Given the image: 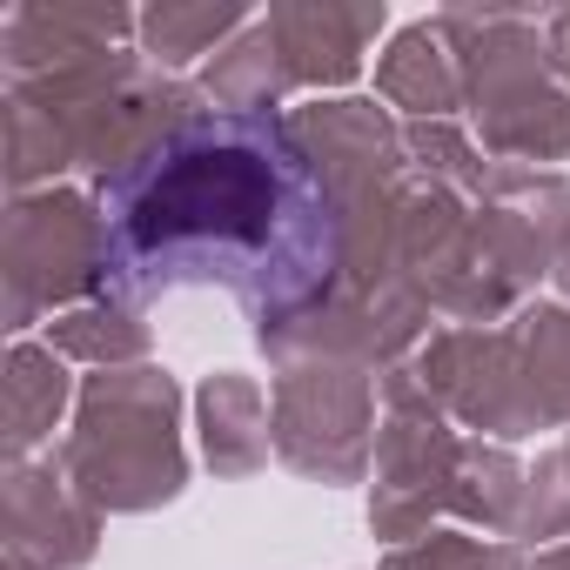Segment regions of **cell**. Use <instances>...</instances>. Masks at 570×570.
Wrapping results in <instances>:
<instances>
[{"mask_svg":"<svg viewBox=\"0 0 570 570\" xmlns=\"http://www.w3.org/2000/svg\"><path fill=\"white\" fill-rule=\"evenodd\" d=\"M115 296L161 303L222 289L248 330L316 303L343 275V228L282 115H195L141 168L95 188Z\"/></svg>","mask_w":570,"mask_h":570,"instance_id":"obj_1","label":"cell"},{"mask_svg":"<svg viewBox=\"0 0 570 570\" xmlns=\"http://www.w3.org/2000/svg\"><path fill=\"white\" fill-rule=\"evenodd\" d=\"M181 383L161 363L95 370L81 376L75 423L55 443L61 470L101 517H155L188 490V436H181Z\"/></svg>","mask_w":570,"mask_h":570,"instance_id":"obj_2","label":"cell"},{"mask_svg":"<svg viewBox=\"0 0 570 570\" xmlns=\"http://www.w3.org/2000/svg\"><path fill=\"white\" fill-rule=\"evenodd\" d=\"M463 75V121L497 168L570 161V81L550 61L543 14L523 8H436Z\"/></svg>","mask_w":570,"mask_h":570,"instance_id":"obj_3","label":"cell"},{"mask_svg":"<svg viewBox=\"0 0 570 570\" xmlns=\"http://www.w3.org/2000/svg\"><path fill=\"white\" fill-rule=\"evenodd\" d=\"M108 289H115V262H108V215L95 188L61 181L41 195H8V222H0V323L28 336L35 323L48 330L55 316Z\"/></svg>","mask_w":570,"mask_h":570,"instance_id":"obj_4","label":"cell"},{"mask_svg":"<svg viewBox=\"0 0 570 570\" xmlns=\"http://www.w3.org/2000/svg\"><path fill=\"white\" fill-rule=\"evenodd\" d=\"M383 396V423H376V463H370V537H383V550L416 543L430 530H443L456 517V483H463V450L470 430H456L443 416V403L423 390L416 363H396L376 376Z\"/></svg>","mask_w":570,"mask_h":570,"instance_id":"obj_5","label":"cell"},{"mask_svg":"<svg viewBox=\"0 0 570 570\" xmlns=\"http://www.w3.org/2000/svg\"><path fill=\"white\" fill-rule=\"evenodd\" d=\"M570 242V175L563 168H497L483 202L470 208V330L510 323L523 303L557 275V255Z\"/></svg>","mask_w":570,"mask_h":570,"instance_id":"obj_6","label":"cell"},{"mask_svg":"<svg viewBox=\"0 0 570 570\" xmlns=\"http://www.w3.org/2000/svg\"><path fill=\"white\" fill-rule=\"evenodd\" d=\"M376 423H383V396H376V376L356 363H282L268 376L275 463L303 483H323V490L370 483Z\"/></svg>","mask_w":570,"mask_h":570,"instance_id":"obj_7","label":"cell"},{"mask_svg":"<svg viewBox=\"0 0 570 570\" xmlns=\"http://www.w3.org/2000/svg\"><path fill=\"white\" fill-rule=\"evenodd\" d=\"M423 390L443 403V416L470 436H490V443H523L543 430V410L530 396V376H523V350H517V330L497 323V330H470V323H436L430 343L410 356Z\"/></svg>","mask_w":570,"mask_h":570,"instance_id":"obj_8","label":"cell"},{"mask_svg":"<svg viewBox=\"0 0 570 570\" xmlns=\"http://www.w3.org/2000/svg\"><path fill=\"white\" fill-rule=\"evenodd\" d=\"M262 21L282 48L296 95L330 101V95H356L370 48L390 28V8L383 0H268Z\"/></svg>","mask_w":570,"mask_h":570,"instance_id":"obj_9","label":"cell"},{"mask_svg":"<svg viewBox=\"0 0 570 570\" xmlns=\"http://www.w3.org/2000/svg\"><path fill=\"white\" fill-rule=\"evenodd\" d=\"M141 8L121 0H21L0 14V88L88 68L115 48H135Z\"/></svg>","mask_w":570,"mask_h":570,"instance_id":"obj_10","label":"cell"},{"mask_svg":"<svg viewBox=\"0 0 570 570\" xmlns=\"http://www.w3.org/2000/svg\"><path fill=\"white\" fill-rule=\"evenodd\" d=\"M0 503H8V550H28L48 570H88L101 557V510L75 490L61 456H21L0 476Z\"/></svg>","mask_w":570,"mask_h":570,"instance_id":"obj_11","label":"cell"},{"mask_svg":"<svg viewBox=\"0 0 570 570\" xmlns=\"http://www.w3.org/2000/svg\"><path fill=\"white\" fill-rule=\"evenodd\" d=\"M195 436L202 463L222 483H248L275 463V430H268V390L248 370H208L195 383Z\"/></svg>","mask_w":570,"mask_h":570,"instance_id":"obj_12","label":"cell"},{"mask_svg":"<svg viewBox=\"0 0 570 570\" xmlns=\"http://www.w3.org/2000/svg\"><path fill=\"white\" fill-rule=\"evenodd\" d=\"M376 101L396 115V121H456L463 115V75H456V55L430 21H403L390 35V48L376 55Z\"/></svg>","mask_w":570,"mask_h":570,"instance_id":"obj_13","label":"cell"},{"mask_svg":"<svg viewBox=\"0 0 570 570\" xmlns=\"http://www.w3.org/2000/svg\"><path fill=\"white\" fill-rule=\"evenodd\" d=\"M68 370H75V363L55 356V350L35 343V336H14V343H8V363H0V376H8V430H0L8 463L41 456V450L55 443V430L75 423L81 383H75Z\"/></svg>","mask_w":570,"mask_h":570,"instance_id":"obj_14","label":"cell"},{"mask_svg":"<svg viewBox=\"0 0 570 570\" xmlns=\"http://www.w3.org/2000/svg\"><path fill=\"white\" fill-rule=\"evenodd\" d=\"M255 21L248 0H155V8H141V61L161 68V75H202V61H215L242 28Z\"/></svg>","mask_w":570,"mask_h":570,"instance_id":"obj_15","label":"cell"},{"mask_svg":"<svg viewBox=\"0 0 570 570\" xmlns=\"http://www.w3.org/2000/svg\"><path fill=\"white\" fill-rule=\"evenodd\" d=\"M195 88H202V101L215 115H289V101H296V81H289V68H282V48H275L262 14L215 61H202Z\"/></svg>","mask_w":570,"mask_h":570,"instance_id":"obj_16","label":"cell"},{"mask_svg":"<svg viewBox=\"0 0 570 570\" xmlns=\"http://www.w3.org/2000/svg\"><path fill=\"white\" fill-rule=\"evenodd\" d=\"M41 343H48L55 356H68L75 370H128V363H148L155 330H148V309H141V303H128V296L108 289V296H95V303L55 316Z\"/></svg>","mask_w":570,"mask_h":570,"instance_id":"obj_17","label":"cell"},{"mask_svg":"<svg viewBox=\"0 0 570 570\" xmlns=\"http://www.w3.org/2000/svg\"><path fill=\"white\" fill-rule=\"evenodd\" d=\"M517 330V350H523V376H530V396L543 410V430H570V303L557 296H537L510 316Z\"/></svg>","mask_w":570,"mask_h":570,"instance_id":"obj_18","label":"cell"},{"mask_svg":"<svg viewBox=\"0 0 570 570\" xmlns=\"http://www.w3.org/2000/svg\"><path fill=\"white\" fill-rule=\"evenodd\" d=\"M403 141H410V168H416V175L443 181V188H450V195H463L470 208L483 202V188H490L497 161L476 148L470 121H403Z\"/></svg>","mask_w":570,"mask_h":570,"instance_id":"obj_19","label":"cell"},{"mask_svg":"<svg viewBox=\"0 0 570 570\" xmlns=\"http://www.w3.org/2000/svg\"><path fill=\"white\" fill-rule=\"evenodd\" d=\"M376 570H530V550L510 543V537H476V530L443 523V530H430L416 543L383 550Z\"/></svg>","mask_w":570,"mask_h":570,"instance_id":"obj_20","label":"cell"},{"mask_svg":"<svg viewBox=\"0 0 570 570\" xmlns=\"http://www.w3.org/2000/svg\"><path fill=\"white\" fill-rule=\"evenodd\" d=\"M563 537H570V430L530 463L523 517H517V543L523 550H543V543H563Z\"/></svg>","mask_w":570,"mask_h":570,"instance_id":"obj_21","label":"cell"},{"mask_svg":"<svg viewBox=\"0 0 570 570\" xmlns=\"http://www.w3.org/2000/svg\"><path fill=\"white\" fill-rule=\"evenodd\" d=\"M543 35H550V61H557V75L570 81V8H550V14H543Z\"/></svg>","mask_w":570,"mask_h":570,"instance_id":"obj_22","label":"cell"},{"mask_svg":"<svg viewBox=\"0 0 570 570\" xmlns=\"http://www.w3.org/2000/svg\"><path fill=\"white\" fill-rule=\"evenodd\" d=\"M530 570H570V537H563V543H543V550H530Z\"/></svg>","mask_w":570,"mask_h":570,"instance_id":"obj_23","label":"cell"},{"mask_svg":"<svg viewBox=\"0 0 570 570\" xmlns=\"http://www.w3.org/2000/svg\"><path fill=\"white\" fill-rule=\"evenodd\" d=\"M550 289H557V303H570V242H563V255H557V275H550Z\"/></svg>","mask_w":570,"mask_h":570,"instance_id":"obj_24","label":"cell"},{"mask_svg":"<svg viewBox=\"0 0 570 570\" xmlns=\"http://www.w3.org/2000/svg\"><path fill=\"white\" fill-rule=\"evenodd\" d=\"M8 570H48V563H35L28 550H8Z\"/></svg>","mask_w":570,"mask_h":570,"instance_id":"obj_25","label":"cell"}]
</instances>
